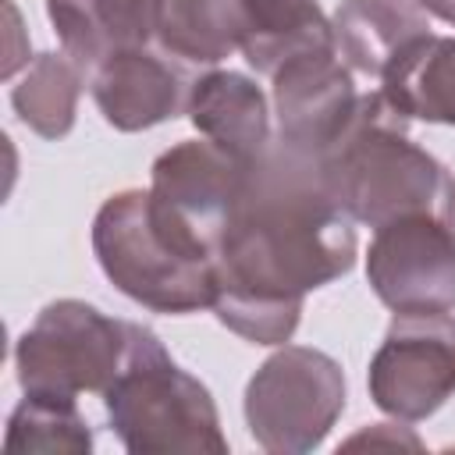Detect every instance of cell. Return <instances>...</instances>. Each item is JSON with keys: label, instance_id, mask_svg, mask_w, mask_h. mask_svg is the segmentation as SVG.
<instances>
[{"label": "cell", "instance_id": "obj_1", "mask_svg": "<svg viewBox=\"0 0 455 455\" xmlns=\"http://www.w3.org/2000/svg\"><path fill=\"white\" fill-rule=\"evenodd\" d=\"M355 220L341 210L323 156L274 135L249 164L217 249V320L252 345H284L313 288L355 263Z\"/></svg>", "mask_w": 455, "mask_h": 455}, {"label": "cell", "instance_id": "obj_2", "mask_svg": "<svg viewBox=\"0 0 455 455\" xmlns=\"http://www.w3.org/2000/svg\"><path fill=\"white\" fill-rule=\"evenodd\" d=\"M380 89H366L348 132L323 156L341 210L366 228L430 213L455 231V174L405 135Z\"/></svg>", "mask_w": 455, "mask_h": 455}, {"label": "cell", "instance_id": "obj_3", "mask_svg": "<svg viewBox=\"0 0 455 455\" xmlns=\"http://www.w3.org/2000/svg\"><path fill=\"white\" fill-rule=\"evenodd\" d=\"M107 419L132 455H224L217 405L188 370H181L164 341L132 323L128 355L114 384L103 391Z\"/></svg>", "mask_w": 455, "mask_h": 455}, {"label": "cell", "instance_id": "obj_4", "mask_svg": "<svg viewBox=\"0 0 455 455\" xmlns=\"http://www.w3.org/2000/svg\"><path fill=\"white\" fill-rule=\"evenodd\" d=\"M92 252L107 281L146 309L174 316L213 309L217 263L196 256L153 220L146 188H124L96 210Z\"/></svg>", "mask_w": 455, "mask_h": 455}, {"label": "cell", "instance_id": "obj_5", "mask_svg": "<svg viewBox=\"0 0 455 455\" xmlns=\"http://www.w3.org/2000/svg\"><path fill=\"white\" fill-rule=\"evenodd\" d=\"M132 320H114L82 299H57L39 309L14 345L21 391L78 398L103 395L124 366Z\"/></svg>", "mask_w": 455, "mask_h": 455}, {"label": "cell", "instance_id": "obj_6", "mask_svg": "<svg viewBox=\"0 0 455 455\" xmlns=\"http://www.w3.org/2000/svg\"><path fill=\"white\" fill-rule=\"evenodd\" d=\"M341 409V363L309 345H281L245 387L249 434L270 455H306L320 448Z\"/></svg>", "mask_w": 455, "mask_h": 455}, {"label": "cell", "instance_id": "obj_7", "mask_svg": "<svg viewBox=\"0 0 455 455\" xmlns=\"http://www.w3.org/2000/svg\"><path fill=\"white\" fill-rule=\"evenodd\" d=\"M249 164L210 139H185L153 160L149 210L196 252L217 259L220 235L245 185Z\"/></svg>", "mask_w": 455, "mask_h": 455}, {"label": "cell", "instance_id": "obj_8", "mask_svg": "<svg viewBox=\"0 0 455 455\" xmlns=\"http://www.w3.org/2000/svg\"><path fill=\"white\" fill-rule=\"evenodd\" d=\"M366 384L373 405L402 423L434 416L455 395L451 313H395Z\"/></svg>", "mask_w": 455, "mask_h": 455}, {"label": "cell", "instance_id": "obj_9", "mask_svg": "<svg viewBox=\"0 0 455 455\" xmlns=\"http://www.w3.org/2000/svg\"><path fill=\"white\" fill-rule=\"evenodd\" d=\"M366 281L395 313H451L455 309V231L412 213L373 228L366 249Z\"/></svg>", "mask_w": 455, "mask_h": 455}, {"label": "cell", "instance_id": "obj_10", "mask_svg": "<svg viewBox=\"0 0 455 455\" xmlns=\"http://www.w3.org/2000/svg\"><path fill=\"white\" fill-rule=\"evenodd\" d=\"M270 78L277 139L327 156L331 146L348 132L363 100L352 68L338 57V50H313L281 64Z\"/></svg>", "mask_w": 455, "mask_h": 455}, {"label": "cell", "instance_id": "obj_11", "mask_svg": "<svg viewBox=\"0 0 455 455\" xmlns=\"http://www.w3.org/2000/svg\"><path fill=\"white\" fill-rule=\"evenodd\" d=\"M192 82L171 57L146 46L121 50L92 71V100L117 132H146L181 114Z\"/></svg>", "mask_w": 455, "mask_h": 455}, {"label": "cell", "instance_id": "obj_12", "mask_svg": "<svg viewBox=\"0 0 455 455\" xmlns=\"http://www.w3.org/2000/svg\"><path fill=\"white\" fill-rule=\"evenodd\" d=\"M164 0H46L60 50L92 75L107 57L156 39Z\"/></svg>", "mask_w": 455, "mask_h": 455}, {"label": "cell", "instance_id": "obj_13", "mask_svg": "<svg viewBox=\"0 0 455 455\" xmlns=\"http://www.w3.org/2000/svg\"><path fill=\"white\" fill-rule=\"evenodd\" d=\"M185 114L203 139L217 142L220 149H228L245 164L259 160L263 149L274 142L270 103L263 89L242 71L213 68L199 75L188 89Z\"/></svg>", "mask_w": 455, "mask_h": 455}, {"label": "cell", "instance_id": "obj_14", "mask_svg": "<svg viewBox=\"0 0 455 455\" xmlns=\"http://www.w3.org/2000/svg\"><path fill=\"white\" fill-rule=\"evenodd\" d=\"M331 28L338 57L373 85L412 39L430 32L427 11L416 0H341Z\"/></svg>", "mask_w": 455, "mask_h": 455}, {"label": "cell", "instance_id": "obj_15", "mask_svg": "<svg viewBox=\"0 0 455 455\" xmlns=\"http://www.w3.org/2000/svg\"><path fill=\"white\" fill-rule=\"evenodd\" d=\"M377 89L409 121L455 124V36L427 32L412 39L387 64Z\"/></svg>", "mask_w": 455, "mask_h": 455}, {"label": "cell", "instance_id": "obj_16", "mask_svg": "<svg viewBox=\"0 0 455 455\" xmlns=\"http://www.w3.org/2000/svg\"><path fill=\"white\" fill-rule=\"evenodd\" d=\"M334 50V28L316 0H245L242 57L259 75H274L291 57Z\"/></svg>", "mask_w": 455, "mask_h": 455}, {"label": "cell", "instance_id": "obj_17", "mask_svg": "<svg viewBox=\"0 0 455 455\" xmlns=\"http://www.w3.org/2000/svg\"><path fill=\"white\" fill-rule=\"evenodd\" d=\"M245 0H164L156 43L167 57L213 68L242 50Z\"/></svg>", "mask_w": 455, "mask_h": 455}, {"label": "cell", "instance_id": "obj_18", "mask_svg": "<svg viewBox=\"0 0 455 455\" xmlns=\"http://www.w3.org/2000/svg\"><path fill=\"white\" fill-rule=\"evenodd\" d=\"M82 85H85V68L78 60H71L64 50L39 53L25 68L21 82L11 89V103L21 124H28L36 135L64 139L75 128Z\"/></svg>", "mask_w": 455, "mask_h": 455}, {"label": "cell", "instance_id": "obj_19", "mask_svg": "<svg viewBox=\"0 0 455 455\" xmlns=\"http://www.w3.org/2000/svg\"><path fill=\"white\" fill-rule=\"evenodd\" d=\"M92 448V430L78 409V398L25 391L14 405L4 434V451H60L85 455Z\"/></svg>", "mask_w": 455, "mask_h": 455}, {"label": "cell", "instance_id": "obj_20", "mask_svg": "<svg viewBox=\"0 0 455 455\" xmlns=\"http://www.w3.org/2000/svg\"><path fill=\"white\" fill-rule=\"evenodd\" d=\"M363 444H370V448H377V444H384V448H412V451L423 448L419 437L409 427H398V423H373L370 430H359L355 437L345 441V448H363Z\"/></svg>", "mask_w": 455, "mask_h": 455}, {"label": "cell", "instance_id": "obj_21", "mask_svg": "<svg viewBox=\"0 0 455 455\" xmlns=\"http://www.w3.org/2000/svg\"><path fill=\"white\" fill-rule=\"evenodd\" d=\"M427 14H434V18H441V21H448V25H455V0H416Z\"/></svg>", "mask_w": 455, "mask_h": 455}]
</instances>
